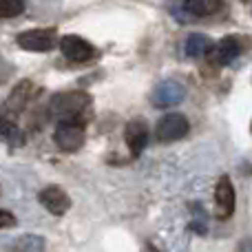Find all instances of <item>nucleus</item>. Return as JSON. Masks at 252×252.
I'll return each mask as SVG.
<instances>
[{"mask_svg": "<svg viewBox=\"0 0 252 252\" xmlns=\"http://www.w3.org/2000/svg\"><path fill=\"white\" fill-rule=\"evenodd\" d=\"M221 0H186V9L192 16H213L219 11Z\"/></svg>", "mask_w": 252, "mask_h": 252, "instance_id": "nucleus-13", "label": "nucleus"}, {"mask_svg": "<svg viewBox=\"0 0 252 252\" xmlns=\"http://www.w3.org/2000/svg\"><path fill=\"white\" fill-rule=\"evenodd\" d=\"M18 47L25 51H35V53H44L51 51L53 47H58V31L56 29H31V31H22L16 38Z\"/></svg>", "mask_w": 252, "mask_h": 252, "instance_id": "nucleus-2", "label": "nucleus"}, {"mask_svg": "<svg viewBox=\"0 0 252 252\" xmlns=\"http://www.w3.org/2000/svg\"><path fill=\"white\" fill-rule=\"evenodd\" d=\"M29 91H33V87H27V91H25V95H20V87H16V91H13V95H11V100H9V109L11 111H22V106L27 104V100H29Z\"/></svg>", "mask_w": 252, "mask_h": 252, "instance_id": "nucleus-17", "label": "nucleus"}, {"mask_svg": "<svg viewBox=\"0 0 252 252\" xmlns=\"http://www.w3.org/2000/svg\"><path fill=\"white\" fill-rule=\"evenodd\" d=\"M0 142L9 144V146H20V144L25 142V135H22V130L18 128V126L11 122V120L2 118V115H0Z\"/></svg>", "mask_w": 252, "mask_h": 252, "instance_id": "nucleus-12", "label": "nucleus"}, {"mask_svg": "<svg viewBox=\"0 0 252 252\" xmlns=\"http://www.w3.org/2000/svg\"><path fill=\"white\" fill-rule=\"evenodd\" d=\"M241 2H246V4H248V2H250V0H241Z\"/></svg>", "mask_w": 252, "mask_h": 252, "instance_id": "nucleus-20", "label": "nucleus"}, {"mask_svg": "<svg viewBox=\"0 0 252 252\" xmlns=\"http://www.w3.org/2000/svg\"><path fill=\"white\" fill-rule=\"evenodd\" d=\"M16 226V217L7 210H0V228H11Z\"/></svg>", "mask_w": 252, "mask_h": 252, "instance_id": "nucleus-18", "label": "nucleus"}, {"mask_svg": "<svg viewBox=\"0 0 252 252\" xmlns=\"http://www.w3.org/2000/svg\"><path fill=\"white\" fill-rule=\"evenodd\" d=\"M210 38L208 35H204V33H190L186 38V56L188 58H204V56H208V51H210Z\"/></svg>", "mask_w": 252, "mask_h": 252, "instance_id": "nucleus-11", "label": "nucleus"}, {"mask_svg": "<svg viewBox=\"0 0 252 252\" xmlns=\"http://www.w3.org/2000/svg\"><path fill=\"white\" fill-rule=\"evenodd\" d=\"M239 53H241L239 38H235V35H226V38H221L217 44H210L208 58H210L213 64L226 66V64H230V62H235L237 58H239Z\"/></svg>", "mask_w": 252, "mask_h": 252, "instance_id": "nucleus-7", "label": "nucleus"}, {"mask_svg": "<svg viewBox=\"0 0 252 252\" xmlns=\"http://www.w3.org/2000/svg\"><path fill=\"white\" fill-rule=\"evenodd\" d=\"M84 126L80 122H58L56 133H53V142L60 151L64 153H75L84 146Z\"/></svg>", "mask_w": 252, "mask_h": 252, "instance_id": "nucleus-3", "label": "nucleus"}, {"mask_svg": "<svg viewBox=\"0 0 252 252\" xmlns=\"http://www.w3.org/2000/svg\"><path fill=\"white\" fill-rule=\"evenodd\" d=\"M38 199H40V204H42L51 215H56V217L64 215L66 210L71 208L69 195H66L62 188H58V186H47L44 190H40Z\"/></svg>", "mask_w": 252, "mask_h": 252, "instance_id": "nucleus-9", "label": "nucleus"}, {"mask_svg": "<svg viewBox=\"0 0 252 252\" xmlns=\"http://www.w3.org/2000/svg\"><path fill=\"white\" fill-rule=\"evenodd\" d=\"M188 128H190V124L182 113H168L157 122L155 133L159 142H177V139L186 137Z\"/></svg>", "mask_w": 252, "mask_h": 252, "instance_id": "nucleus-4", "label": "nucleus"}, {"mask_svg": "<svg viewBox=\"0 0 252 252\" xmlns=\"http://www.w3.org/2000/svg\"><path fill=\"white\" fill-rule=\"evenodd\" d=\"M58 44H60L62 56L71 62H89L95 56V49L80 35H62V38H58Z\"/></svg>", "mask_w": 252, "mask_h": 252, "instance_id": "nucleus-5", "label": "nucleus"}, {"mask_svg": "<svg viewBox=\"0 0 252 252\" xmlns=\"http://www.w3.org/2000/svg\"><path fill=\"white\" fill-rule=\"evenodd\" d=\"M42 248H44V239L33 237V235L20 237V239L16 241V250L18 252H40Z\"/></svg>", "mask_w": 252, "mask_h": 252, "instance_id": "nucleus-15", "label": "nucleus"}, {"mask_svg": "<svg viewBox=\"0 0 252 252\" xmlns=\"http://www.w3.org/2000/svg\"><path fill=\"white\" fill-rule=\"evenodd\" d=\"M89 106H91V97L82 91L58 93L49 102V115H53L58 122H78V118L87 113Z\"/></svg>", "mask_w": 252, "mask_h": 252, "instance_id": "nucleus-1", "label": "nucleus"}, {"mask_svg": "<svg viewBox=\"0 0 252 252\" xmlns=\"http://www.w3.org/2000/svg\"><path fill=\"white\" fill-rule=\"evenodd\" d=\"M25 2L22 0H0V20L2 18H16L22 13Z\"/></svg>", "mask_w": 252, "mask_h": 252, "instance_id": "nucleus-16", "label": "nucleus"}, {"mask_svg": "<svg viewBox=\"0 0 252 252\" xmlns=\"http://www.w3.org/2000/svg\"><path fill=\"white\" fill-rule=\"evenodd\" d=\"M186 95V89L184 84L175 82V80H164L161 84H157V89L153 91V104L166 109V106H175L184 100Z\"/></svg>", "mask_w": 252, "mask_h": 252, "instance_id": "nucleus-8", "label": "nucleus"}, {"mask_svg": "<svg viewBox=\"0 0 252 252\" xmlns=\"http://www.w3.org/2000/svg\"><path fill=\"white\" fill-rule=\"evenodd\" d=\"M124 137H126V144H128L130 153L133 155H142V151L146 148V142H148V128L144 122H128L124 128Z\"/></svg>", "mask_w": 252, "mask_h": 252, "instance_id": "nucleus-10", "label": "nucleus"}, {"mask_svg": "<svg viewBox=\"0 0 252 252\" xmlns=\"http://www.w3.org/2000/svg\"><path fill=\"white\" fill-rule=\"evenodd\" d=\"M190 210H192V223H190V228L197 232V235H206V232H208V217H206V210L199 208L197 204H192Z\"/></svg>", "mask_w": 252, "mask_h": 252, "instance_id": "nucleus-14", "label": "nucleus"}, {"mask_svg": "<svg viewBox=\"0 0 252 252\" xmlns=\"http://www.w3.org/2000/svg\"><path fill=\"white\" fill-rule=\"evenodd\" d=\"M235 213V186L230 177L223 175L215 186V215L219 219H230Z\"/></svg>", "mask_w": 252, "mask_h": 252, "instance_id": "nucleus-6", "label": "nucleus"}, {"mask_svg": "<svg viewBox=\"0 0 252 252\" xmlns=\"http://www.w3.org/2000/svg\"><path fill=\"white\" fill-rule=\"evenodd\" d=\"M146 252H155V250H153V248H146Z\"/></svg>", "mask_w": 252, "mask_h": 252, "instance_id": "nucleus-19", "label": "nucleus"}]
</instances>
